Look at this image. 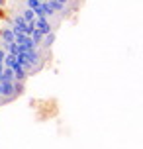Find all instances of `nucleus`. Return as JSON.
Instances as JSON below:
<instances>
[{"label":"nucleus","instance_id":"obj_1","mask_svg":"<svg viewBox=\"0 0 143 149\" xmlns=\"http://www.w3.org/2000/svg\"><path fill=\"white\" fill-rule=\"evenodd\" d=\"M33 26H35V30L41 31L43 36H47V33H51V31H53V26L49 24V20H47V18H35Z\"/></svg>","mask_w":143,"mask_h":149},{"label":"nucleus","instance_id":"obj_2","mask_svg":"<svg viewBox=\"0 0 143 149\" xmlns=\"http://www.w3.org/2000/svg\"><path fill=\"white\" fill-rule=\"evenodd\" d=\"M0 36H2V43H14V31H12V28H4L0 31Z\"/></svg>","mask_w":143,"mask_h":149},{"label":"nucleus","instance_id":"obj_3","mask_svg":"<svg viewBox=\"0 0 143 149\" xmlns=\"http://www.w3.org/2000/svg\"><path fill=\"white\" fill-rule=\"evenodd\" d=\"M47 4H49V8H51L53 12H63L65 10V4H61L59 0H45Z\"/></svg>","mask_w":143,"mask_h":149},{"label":"nucleus","instance_id":"obj_4","mask_svg":"<svg viewBox=\"0 0 143 149\" xmlns=\"http://www.w3.org/2000/svg\"><path fill=\"white\" fill-rule=\"evenodd\" d=\"M22 18L26 20V24H33L35 22V14H33V10H30V8H26L22 12Z\"/></svg>","mask_w":143,"mask_h":149},{"label":"nucleus","instance_id":"obj_5","mask_svg":"<svg viewBox=\"0 0 143 149\" xmlns=\"http://www.w3.org/2000/svg\"><path fill=\"white\" fill-rule=\"evenodd\" d=\"M18 63V59H16V55H10V53H6V57H4V67L12 69Z\"/></svg>","mask_w":143,"mask_h":149},{"label":"nucleus","instance_id":"obj_6","mask_svg":"<svg viewBox=\"0 0 143 149\" xmlns=\"http://www.w3.org/2000/svg\"><path fill=\"white\" fill-rule=\"evenodd\" d=\"M2 81H16L14 79V73H12V69L4 67V71H2V77H0V82Z\"/></svg>","mask_w":143,"mask_h":149},{"label":"nucleus","instance_id":"obj_7","mask_svg":"<svg viewBox=\"0 0 143 149\" xmlns=\"http://www.w3.org/2000/svg\"><path fill=\"white\" fill-rule=\"evenodd\" d=\"M53 41H55V33H47V36H43V41H41V45H45V47H51Z\"/></svg>","mask_w":143,"mask_h":149},{"label":"nucleus","instance_id":"obj_8","mask_svg":"<svg viewBox=\"0 0 143 149\" xmlns=\"http://www.w3.org/2000/svg\"><path fill=\"white\" fill-rule=\"evenodd\" d=\"M4 57H6V51L0 49V65H4Z\"/></svg>","mask_w":143,"mask_h":149}]
</instances>
